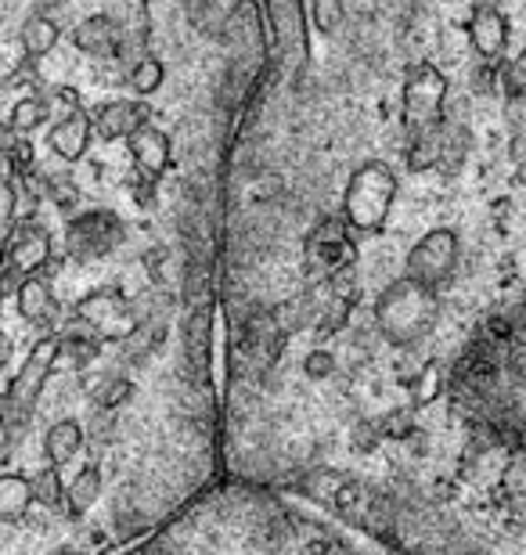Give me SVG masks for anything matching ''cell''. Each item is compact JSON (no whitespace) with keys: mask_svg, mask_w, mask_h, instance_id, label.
<instances>
[{"mask_svg":"<svg viewBox=\"0 0 526 555\" xmlns=\"http://www.w3.org/2000/svg\"><path fill=\"white\" fill-rule=\"evenodd\" d=\"M447 102V76L436 65L422 62L405 80V105H400V124L408 134V163L411 170H425L436 163V134H440Z\"/></svg>","mask_w":526,"mask_h":555,"instance_id":"obj_1","label":"cell"},{"mask_svg":"<svg viewBox=\"0 0 526 555\" xmlns=\"http://www.w3.org/2000/svg\"><path fill=\"white\" fill-rule=\"evenodd\" d=\"M375 325L394 347H411L422 336H429V328L436 325V288L408 274L389 282L375 299Z\"/></svg>","mask_w":526,"mask_h":555,"instance_id":"obj_2","label":"cell"},{"mask_svg":"<svg viewBox=\"0 0 526 555\" xmlns=\"http://www.w3.org/2000/svg\"><path fill=\"white\" fill-rule=\"evenodd\" d=\"M267 69L274 80H299L310 69V18L304 0H264Z\"/></svg>","mask_w":526,"mask_h":555,"instance_id":"obj_3","label":"cell"},{"mask_svg":"<svg viewBox=\"0 0 526 555\" xmlns=\"http://www.w3.org/2000/svg\"><path fill=\"white\" fill-rule=\"evenodd\" d=\"M397 198V177L383 159H368L350 173L346 181V195H343V220L350 231H361V235H372L389 220V209H394Z\"/></svg>","mask_w":526,"mask_h":555,"instance_id":"obj_4","label":"cell"},{"mask_svg":"<svg viewBox=\"0 0 526 555\" xmlns=\"http://www.w3.org/2000/svg\"><path fill=\"white\" fill-rule=\"evenodd\" d=\"M59 332H51V336H43L37 347L29 350L26 364L18 369L15 379L8 383L4 390V401H0V422H4L8 437L18 440L22 433H26L29 418H33V408H37V397L43 390V383H48V375L59 369Z\"/></svg>","mask_w":526,"mask_h":555,"instance_id":"obj_5","label":"cell"},{"mask_svg":"<svg viewBox=\"0 0 526 555\" xmlns=\"http://www.w3.org/2000/svg\"><path fill=\"white\" fill-rule=\"evenodd\" d=\"M454 263H458V235L451 228H433L411 246L405 274L436 288L454 274Z\"/></svg>","mask_w":526,"mask_h":555,"instance_id":"obj_6","label":"cell"},{"mask_svg":"<svg viewBox=\"0 0 526 555\" xmlns=\"http://www.w3.org/2000/svg\"><path fill=\"white\" fill-rule=\"evenodd\" d=\"M354 260H357V246L346 220H324L315 235L307 238V271L321 278V282H332L335 274L350 271Z\"/></svg>","mask_w":526,"mask_h":555,"instance_id":"obj_7","label":"cell"},{"mask_svg":"<svg viewBox=\"0 0 526 555\" xmlns=\"http://www.w3.org/2000/svg\"><path fill=\"white\" fill-rule=\"evenodd\" d=\"M123 242V220L108 209H91V214L76 217L65 231V249L73 260H98L108 257Z\"/></svg>","mask_w":526,"mask_h":555,"instance_id":"obj_8","label":"cell"},{"mask_svg":"<svg viewBox=\"0 0 526 555\" xmlns=\"http://www.w3.org/2000/svg\"><path fill=\"white\" fill-rule=\"evenodd\" d=\"M76 318L94 328L98 339H130L138 332V314L116 288H98L76 304Z\"/></svg>","mask_w":526,"mask_h":555,"instance_id":"obj_9","label":"cell"},{"mask_svg":"<svg viewBox=\"0 0 526 555\" xmlns=\"http://www.w3.org/2000/svg\"><path fill=\"white\" fill-rule=\"evenodd\" d=\"M51 260V235L43 228H22L15 242L8 246V257L0 263V299L26 282V278L40 274L43 263Z\"/></svg>","mask_w":526,"mask_h":555,"instance_id":"obj_10","label":"cell"},{"mask_svg":"<svg viewBox=\"0 0 526 555\" xmlns=\"http://www.w3.org/2000/svg\"><path fill=\"white\" fill-rule=\"evenodd\" d=\"M127 149H130V159H133V166H138L144 184L159 181V177L170 170V155H174L170 138H166L159 127H152V124L138 127L127 138Z\"/></svg>","mask_w":526,"mask_h":555,"instance_id":"obj_11","label":"cell"},{"mask_svg":"<svg viewBox=\"0 0 526 555\" xmlns=\"http://www.w3.org/2000/svg\"><path fill=\"white\" fill-rule=\"evenodd\" d=\"M465 33H469V43L476 48V54L498 59L509 43V18L501 15L490 0H479V4H473V11H469Z\"/></svg>","mask_w":526,"mask_h":555,"instance_id":"obj_12","label":"cell"},{"mask_svg":"<svg viewBox=\"0 0 526 555\" xmlns=\"http://www.w3.org/2000/svg\"><path fill=\"white\" fill-rule=\"evenodd\" d=\"M48 141L62 163H80L91 149V116L80 105H73L62 119H54Z\"/></svg>","mask_w":526,"mask_h":555,"instance_id":"obj_13","label":"cell"},{"mask_svg":"<svg viewBox=\"0 0 526 555\" xmlns=\"http://www.w3.org/2000/svg\"><path fill=\"white\" fill-rule=\"evenodd\" d=\"M73 48L91 59H112L123 51V29L112 15H91L73 29Z\"/></svg>","mask_w":526,"mask_h":555,"instance_id":"obj_14","label":"cell"},{"mask_svg":"<svg viewBox=\"0 0 526 555\" xmlns=\"http://www.w3.org/2000/svg\"><path fill=\"white\" fill-rule=\"evenodd\" d=\"M184 350L188 364L198 379H209V353H213V299L209 304H195L184 325Z\"/></svg>","mask_w":526,"mask_h":555,"instance_id":"obj_15","label":"cell"},{"mask_svg":"<svg viewBox=\"0 0 526 555\" xmlns=\"http://www.w3.org/2000/svg\"><path fill=\"white\" fill-rule=\"evenodd\" d=\"M144 124H149V108H144L141 102H130V98L105 102L94 116V130L108 141H116V138L127 141L133 130L144 127Z\"/></svg>","mask_w":526,"mask_h":555,"instance_id":"obj_16","label":"cell"},{"mask_svg":"<svg viewBox=\"0 0 526 555\" xmlns=\"http://www.w3.org/2000/svg\"><path fill=\"white\" fill-rule=\"evenodd\" d=\"M15 299H18V310H22V318L33 321V325H54L59 321V304H54V296H51V285L43 282L40 274H33L26 278L18 288H15Z\"/></svg>","mask_w":526,"mask_h":555,"instance_id":"obj_17","label":"cell"},{"mask_svg":"<svg viewBox=\"0 0 526 555\" xmlns=\"http://www.w3.org/2000/svg\"><path fill=\"white\" fill-rule=\"evenodd\" d=\"M18 40H22V48H26L29 59H48V54L59 48L62 26L48 15H29L26 22H22Z\"/></svg>","mask_w":526,"mask_h":555,"instance_id":"obj_18","label":"cell"},{"mask_svg":"<svg viewBox=\"0 0 526 555\" xmlns=\"http://www.w3.org/2000/svg\"><path fill=\"white\" fill-rule=\"evenodd\" d=\"M80 443H84V429L76 426V422H54L48 429V437H43V451H48L51 465L62 469V465L80 451Z\"/></svg>","mask_w":526,"mask_h":555,"instance_id":"obj_19","label":"cell"},{"mask_svg":"<svg viewBox=\"0 0 526 555\" xmlns=\"http://www.w3.org/2000/svg\"><path fill=\"white\" fill-rule=\"evenodd\" d=\"M33 505V487L26 476L4 473L0 476V519H22Z\"/></svg>","mask_w":526,"mask_h":555,"instance_id":"obj_20","label":"cell"},{"mask_svg":"<svg viewBox=\"0 0 526 555\" xmlns=\"http://www.w3.org/2000/svg\"><path fill=\"white\" fill-rule=\"evenodd\" d=\"M48 119H51V98H43V94L18 98L15 108H11V130H18V134L43 127Z\"/></svg>","mask_w":526,"mask_h":555,"instance_id":"obj_21","label":"cell"},{"mask_svg":"<svg viewBox=\"0 0 526 555\" xmlns=\"http://www.w3.org/2000/svg\"><path fill=\"white\" fill-rule=\"evenodd\" d=\"M98 491H102V473H98L94 465H87V469L69 483V491H65V505H69V516L87 513V508L94 505Z\"/></svg>","mask_w":526,"mask_h":555,"instance_id":"obj_22","label":"cell"},{"mask_svg":"<svg viewBox=\"0 0 526 555\" xmlns=\"http://www.w3.org/2000/svg\"><path fill=\"white\" fill-rule=\"evenodd\" d=\"M163 76H166L163 62H159V59H152V54H144V59L130 69L127 87H130L133 94L149 98V94H155V91H159V87H163Z\"/></svg>","mask_w":526,"mask_h":555,"instance_id":"obj_23","label":"cell"},{"mask_svg":"<svg viewBox=\"0 0 526 555\" xmlns=\"http://www.w3.org/2000/svg\"><path fill=\"white\" fill-rule=\"evenodd\" d=\"M29 487H33V502H40V505H48V508L62 505L65 491H62V473H59V465H48V469H40V473L29 480Z\"/></svg>","mask_w":526,"mask_h":555,"instance_id":"obj_24","label":"cell"},{"mask_svg":"<svg viewBox=\"0 0 526 555\" xmlns=\"http://www.w3.org/2000/svg\"><path fill=\"white\" fill-rule=\"evenodd\" d=\"M307 18H310V26H315L321 37H332L335 29H339V22H343V0H315L307 11Z\"/></svg>","mask_w":526,"mask_h":555,"instance_id":"obj_25","label":"cell"},{"mask_svg":"<svg viewBox=\"0 0 526 555\" xmlns=\"http://www.w3.org/2000/svg\"><path fill=\"white\" fill-rule=\"evenodd\" d=\"M436 390H440V372H436V364H425V369L411 379V404L415 408H422V404H429L433 397H436Z\"/></svg>","mask_w":526,"mask_h":555,"instance_id":"obj_26","label":"cell"},{"mask_svg":"<svg viewBox=\"0 0 526 555\" xmlns=\"http://www.w3.org/2000/svg\"><path fill=\"white\" fill-rule=\"evenodd\" d=\"M0 134H8L0 127ZM8 214H11V184H8V159H4V138H0V238L8 235Z\"/></svg>","mask_w":526,"mask_h":555,"instance_id":"obj_27","label":"cell"},{"mask_svg":"<svg viewBox=\"0 0 526 555\" xmlns=\"http://www.w3.org/2000/svg\"><path fill=\"white\" fill-rule=\"evenodd\" d=\"M127 393H130V383L127 379H105L94 390V401L102 404V408H116V404L127 401Z\"/></svg>","mask_w":526,"mask_h":555,"instance_id":"obj_28","label":"cell"},{"mask_svg":"<svg viewBox=\"0 0 526 555\" xmlns=\"http://www.w3.org/2000/svg\"><path fill=\"white\" fill-rule=\"evenodd\" d=\"M304 369H307L310 379H324V375L335 372V358H332L329 350H315V353H307Z\"/></svg>","mask_w":526,"mask_h":555,"instance_id":"obj_29","label":"cell"},{"mask_svg":"<svg viewBox=\"0 0 526 555\" xmlns=\"http://www.w3.org/2000/svg\"><path fill=\"white\" fill-rule=\"evenodd\" d=\"M4 361H8V343H4V332H0V369H4Z\"/></svg>","mask_w":526,"mask_h":555,"instance_id":"obj_30","label":"cell"},{"mask_svg":"<svg viewBox=\"0 0 526 555\" xmlns=\"http://www.w3.org/2000/svg\"><path fill=\"white\" fill-rule=\"evenodd\" d=\"M4 469H8V451H0V476H4Z\"/></svg>","mask_w":526,"mask_h":555,"instance_id":"obj_31","label":"cell"}]
</instances>
